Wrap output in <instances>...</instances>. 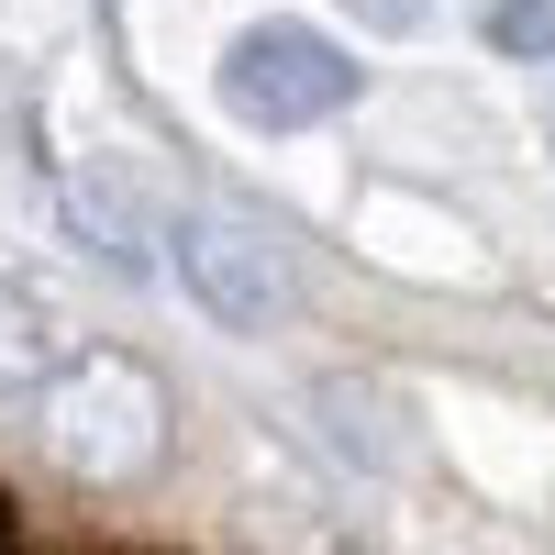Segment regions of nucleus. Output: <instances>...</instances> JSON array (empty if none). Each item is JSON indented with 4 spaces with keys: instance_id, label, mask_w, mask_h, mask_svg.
<instances>
[{
    "instance_id": "3",
    "label": "nucleus",
    "mask_w": 555,
    "mask_h": 555,
    "mask_svg": "<svg viewBox=\"0 0 555 555\" xmlns=\"http://www.w3.org/2000/svg\"><path fill=\"white\" fill-rule=\"evenodd\" d=\"M178 278H190V300L222 322V334H278V322L300 311L289 245H278L267 222H245V211H211V201L178 222Z\"/></svg>"
},
{
    "instance_id": "1",
    "label": "nucleus",
    "mask_w": 555,
    "mask_h": 555,
    "mask_svg": "<svg viewBox=\"0 0 555 555\" xmlns=\"http://www.w3.org/2000/svg\"><path fill=\"white\" fill-rule=\"evenodd\" d=\"M34 389H44V455H56L67 478L133 489V478L167 467V389H156L145 356L89 345V356H56Z\"/></svg>"
},
{
    "instance_id": "4",
    "label": "nucleus",
    "mask_w": 555,
    "mask_h": 555,
    "mask_svg": "<svg viewBox=\"0 0 555 555\" xmlns=\"http://www.w3.org/2000/svg\"><path fill=\"white\" fill-rule=\"evenodd\" d=\"M67 222H78V234L89 245H101L112 267H145V222H133V201H122V178H67Z\"/></svg>"
},
{
    "instance_id": "6",
    "label": "nucleus",
    "mask_w": 555,
    "mask_h": 555,
    "mask_svg": "<svg viewBox=\"0 0 555 555\" xmlns=\"http://www.w3.org/2000/svg\"><path fill=\"white\" fill-rule=\"evenodd\" d=\"M489 44L500 56H555V0H489Z\"/></svg>"
},
{
    "instance_id": "7",
    "label": "nucleus",
    "mask_w": 555,
    "mask_h": 555,
    "mask_svg": "<svg viewBox=\"0 0 555 555\" xmlns=\"http://www.w3.org/2000/svg\"><path fill=\"white\" fill-rule=\"evenodd\" d=\"M345 12H366L378 34H411V23H423V0H345Z\"/></svg>"
},
{
    "instance_id": "5",
    "label": "nucleus",
    "mask_w": 555,
    "mask_h": 555,
    "mask_svg": "<svg viewBox=\"0 0 555 555\" xmlns=\"http://www.w3.org/2000/svg\"><path fill=\"white\" fill-rule=\"evenodd\" d=\"M56 311L44 300H23V289H0V389H34L44 366H56Z\"/></svg>"
},
{
    "instance_id": "2",
    "label": "nucleus",
    "mask_w": 555,
    "mask_h": 555,
    "mask_svg": "<svg viewBox=\"0 0 555 555\" xmlns=\"http://www.w3.org/2000/svg\"><path fill=\"white\" fill-rule=\"evenodd\" d=\"M356 89H366V67L322 23H289V12L245 23L234 44H222V112H234L245 133H311V122L356 112Z\"/></svg>"
}]
</instances>
